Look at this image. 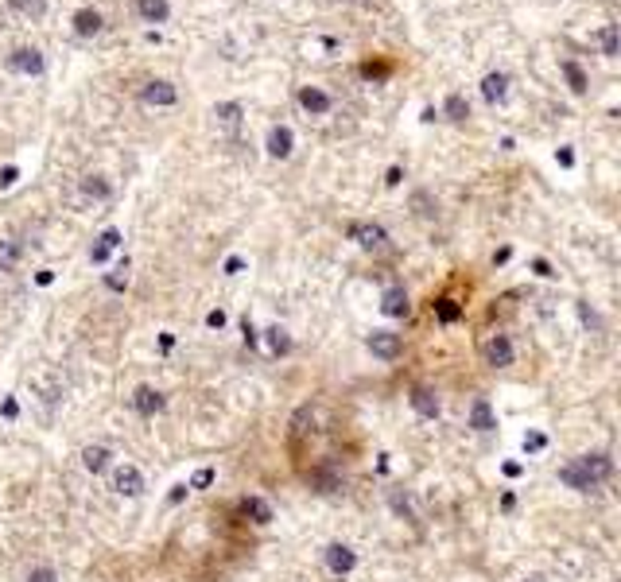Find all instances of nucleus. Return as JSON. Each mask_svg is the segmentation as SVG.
<instances>
[{
	"label": "nucleus",
	"instance_id": "obj_26",
	"mask_svg": "<svg viewBox=\"0 0 621 582\" xmlns=\"http://www.w3.org/2000/svg\"><path fill=\"white\" fill-rule=\"evenodd\" d=\"M268 349H272V353H276V357H284L287 349H292V338H287V330L272 326V330H268Z\"/></svg>",
	"mask_w": 621,
	"mask_h": 582
},
{
	"label": "nucleus",
	"instance_id": "obj_42",
	"mask_svg": "<svg viewBox=\"0 0 621 582\" xmlns=\"http://www.w3.org/2000/svg\"><path fill=\"white\" fill-rule=\"evenodd\" d=\"M183 497H187V485H175V489H171V505H179Z\"/></svg>",
	"mask_w": 621,
	"mask_h": 582
},
{
	"label": "nucleus",
	"instance_id": "obj_38",
	"mask_svg": "<svg viewBox=\"0 0 621 582\" xmlns=\"http://www.w3.org/2000/svg\"><path fill=\"white\" fill-rule=\"evenodd\" d=\"M392 509L400 512V517H408V520H412V505L404 501V497H392Z\"/></svg>",
	"mask_w": 621,
	"mask_h": 582
},
{
	"label": "nucleus",
	"instance_id": "obj_22",
	"mask_svg": "<svg viewBox=\"0 0 621 582\" xmlns=\"http://www.w3.org/2000/svg\"><path fill=\"white\" fill-rule=\"evenodd\" d=\"M214 116H218L226 128H237V124H241V105L237 101H221L218 109H214Z\"/></svg>",
	"mask_w": 621,
	"mask_h": 582
},
{
	"label": "nucleus",
	"instance_id": "obj_19",
	"mask_svg": "<svg viewBox=\"0 0 621 582\" xmlns=\"http://www.w3.org/2000/svg\"><path fill=\"white\" fill-rule=\"evenodd\" d=\"M470 427H474V431H493L497 427L490 400H474V407H470Z\"/></svg>",
	"mask_w": 621,
	"mask_h": 582
},
{
	"label": "nucleus",
	"instance_id": "obj_14",
	"mask_svg": "<svg viewBox=\"0 0 621 582\" xmlns=\"http://www.w3.org/2000/svg\"><path fill=\"white\" fill-rule=\"evenodd\" d=\"M408 400H412V407H416L424 419H435V415H439V396L432 392V388H412Z\"/></svg>",
	"mask_w": 621,
	"mask_h": 582
},
{
	"label": "nucleus",
	"instance_id": "obj_11",
	"mask_svg": "<svg viewBox=\"0 0 621 582\" xmlns=\"http://www.w3.org/2000/svg\"><path fill=\"white\" fill-rule=\"evenodd\" d=\"M350 237L358 241L361 248H380V245H385V229H380V226H369V221H358V226H350Z\"/></svg>",
	"mask_w": 621,
	"mask_h": 582
},
{
	"label": "nucleus",
	"instance_id": "obj_8",
	"mask_svg": "<svg viewBox=\"0 0 621 582\" xmlns=\"http://www.w3.org/2000/svg\"><path fill=\"white\" fill-rule=\"evenodd\" d=\"M132 404H136L140 415H155V412H163V392H155L152 385H140L136 396H132Z\"/></svg>",
	"mask_w": 621,
	"mask_h": 582
},
{
	"label": "nucleus",
	"instance_id": "obj_34",
	"mask_svg": "<svg viewBox=\"0 0 621 582\" xmlns=\"http://www.w3.org/2000/svg\"><path fill=\"white\" fill-rule=\"evenodd\" d=\"M210 481H214V470H210V466H206V470H198V473H194V481H190V489H206V485H210Z\"/></svg>",
	"mask_w": 621,
	"mask_h": 582
},
{
	"label": "nucleus",
	"instance_id": "obj_40",
	"mask_svg": "<svg viewBox=\"0 0 621 582\" xmlns=\"http://www.w3.org/2000/svg\"><path fill=\"white\" fill-rule=\"evenodd\" d=\"M532 268H536V276H556V272H551V264H548V260H536Z\"/></svg>",
	"mask_w": 621,
	"mask_h": 582
},
{
	"label": "nucleus",
	"instance_id": "obj_28",
	"mask_svg": "<svg viewBox=\"0 0 621 582\" xmlns=\"http://www.w3.org/2000/svg\"><path fill=\"white\" fill-rule=\"evenodd\" d=\"M16 260H20V248L12 241H0V272H12Z\"/></svg>",
	"mask_w": 621,
	"mask_h": 582
},
{
	"label": "nucleus",
	"instance_id": "obj_20",
	"mask_svg": "<svg viewBox=\"0 0 621 582\" xmlns=\"http://www.w3.org/2000/svg\"><path fill=\"white\" fill-rule=\"evenodd\" d=\"M140 16H144L148 23H163L171 16V4L167 0H140Z\"/></svg>",
	"mask_w": 621,
	"mask_h": 582
},
{
	"label": "nucleus",
	"instance_id": "obj_25",
	"mask_svg": "<svg viewBox=\"0 0 621 582\" xmlns=\"http://www.w3.org/2000/svg\"><path fill=\"white\" fill-rule=\"evenodd\" d=\"M443 109H446V116H451V121H466V116H470V105H466V97H462V94H451Z\"/></svg>",
	"mask_w": 621,
	"mask_h": 582
},
{
	"label": "nucleus",
	"instance_id": "obj_33",
	"mask_svg": "<svg viewBox=\"0 0 621 582\" xmlns=\"http://www.w3.org/2000/svg\"><path fill=\"white\" fill-rule=\"evenodd\" d=\"M28 582H59V575H55L51 567H35V571L28 575Z\"/></svg>",
	"mask_w": 621,
	"mask_h": 582
},
{
	"label": "nucleus",
	"instance_id": "obj_13",
	"mask_svg": "<svg viewBox=\"0 0 621 582\" xmlns=\"http://www.w3.org/2000/svg\"><path fill=\"white\" fill-rule=\"evenodd\" d=\"M380 311H385L388 319H404V314H408V295H404V287H388L385 299H380Z\"/></svg>",
	"mask_w": 621,
	"mask_h": 582
},
{
	"label": "nucleus",
	"instance_id": "obj_12",
	"mask_svg": "<svg viewBox=\"0 0 621 582\" xmlns=\"http://www.w3.org/2000/svg\"><path fill=\"white\" fill-rule=\"evenodd\" d=\"M117 245H121V229H105L101 237L94 241V248H89V260H94V264H105V260H109V253H113Z\"/></svg>",
	"mask_w": 621,
	"mask_h": 582
},
{
	"label": "nucleus",
	"instance_id": "obj_9",
	"mask_svg": "<svg viewBox=\"0 0 621 582\" xmlns=\"http://www.w3.org/2000/svg\"><path fill=\"white\" fill-rule=\"evenodd\" d=\"M292 144H295V136H292V128H284V124H276V128L268 132V155H276V160H287V155H292Z\"/></svg>",
	"mask_w": 621,
	"mask_h": 582
},
{
	"label": "nucleus",
	"instance_id": "obj_27",
	"mask_svg": "<svg viewBox=\"0 0 621 582\" xmlns=\"http://www.w3.org/2000/svg\"><path fill=\"white\" fill-rule=\"evenodd\" d=\"M563 74H567V82H571V89H575V94H586V74H583V66H578V62H563Z\"/></svg>",
	"mask_w": 621,
	"mask_h": 582
},
{
	"label": "nucleus",
	"instance_id": "obj_6",
	"mask_svg": "<svg viewBox=\"0 0 621 582\" xmlns=\"http://www.w3.org/2000/svg\"><path fill=\"white\" fill-rule=\"evenodd\" d=\"M578 466H583V473L590 481H602V478H610L614 473V462H610V454H583L578 459Z\"/></svg>",
	"mask_w": 621,
	"mask_h": 582
},
{
	"label": "nucleus",
	"instance_id": "obj_41",
	"mask_svg": "<svg viewBox=\"0 0 621 582\" xmlns=\"http://www.w3.org/2000/svg\"><path fill=\"white\" fill-rule=\"evenodd\" d=\"M559 163L563 168H571V163H575V152H571V148H559Z\"/></svg>",
	"mask_w": 621,
	"mask_h": 582
},
{
	"label": "nucleus",
	"instance_id": "obj_5",
	"mask_svg": "<svg viewBox=\"0 0 621 582\" xmlns=\"http://www.w3.org/2000/svg\"><path fill=\"white\" fill-rule=\"evenodd\" d=\"M140 97H144V105H175V86L171 82H148L144 89H140Z\"/></svg>",
	"mask_w": 621,
	"mask_h": 582
},
{
	"label": "nucleus",
	"instance_id": "obj_10",
	"mask_svg": "<svg viewBox=\"0 0 621 582\" xmlns=\"http://www.w3.org/2000/svg\"><path fill=\"white\" fill-rule=\"evenodd\" d=\"M505 94H509V74H501V70H493V74H485L482 78V97L485 101H505Z\"/></svg>",
	"mask_w": 621,
	"mask_h": 582
},
{
	"label": "nucleus",
	"instance_id": "obj_2",
	"mask_svg": "<svg viewBox=\"0 0 621 582\" xmlns=\"http://www.w3.org/2000/svg\"><path fill=\"white\" fill-rule=\"evenodd\" d=\"M113 489L124 497H140L144 493V473L136 470V466H121L117 473H113Z\"/></svg>",
	"mask_w": 621,
	"mask_h": 582
},
{
	"label": "nucleus",
	"instance_id": "obj_29",
	"mask_svg": "<svg viewBox=\"0 0 621 582\" xmlns=\"http://www.w3.org/2000/svg\"><path fill=\"white\" fill-rule=\"evenodd\" d=\"M82 190H86L89 198H109V182H105V179H97V175H89V179L82 182Z\"/></svg>",
	"mask_w": 621,
	"mask_h": 582
},
{
	"label": "nucleus",
	"instance_id": "obj_31",
	"mask_svg": "<svg viewBox=\"0 0 621 582\" xmlns=\"http://www.w3.org/2000/svg\"><path fill=\"white\" fill-rule=\"evenodd\" d=\"M602 51H606L610 58L617 55V28H614V23H606V28H602Z\"/></svg>",
	"mask_w": 621,
	"mask_h": 582
},
{
	"label": "nucleus",
	"instance_id": "obj_16",
	"mask_svg": "<svg viewBox=\"0 0 621 582\" xmlns=\"http://www.w3.org/2000/svg\"><path fill=\"white\" fill-rule=\"evenodd\" d=\"M299 105L307 113H330V94H322V89H314V86H303L299 89Z\"/></svg>",
	"mask_w": 621,
	"mask_h": 582
},
{
	"label": "nucleus",
	"instance_id": "obj_17",
	"mask_svg": "<svg viewBox=\"0 0 621 582\" xmlns=\"http://www.w3.org/2000/svg\"><path fill=\"white\" fill-rule=\"evenodd\" d=\"M559 481L563 485H571V489H578V493H586V489H594V481L583 473V466L578 462H571V466H563L559 470Z\"/></svg>",
	"mask_w": 621,
	"mask_h": 582
},
{
	"label": "nucleus",
	"instance_id": "obj_32",
	"mask_svg": "<svg viewBox=\"0 0 621 582\" xmlns=\"http://www.w3.org/2000/svg\"><path fill=\"white\" fill-rule=\"evenodd\" d=\"M544 446H548V439H544L540 431H528V435H524V451H528V454L544 451Z\"/></svg>",
	"mask_w": 621,
	"mask_h": 582
},
{
	"label": "nucleus",
	"instance_id": "obj_21",
	"mask_svg": "<svg viewBox=\"0 0 621 582\" xmlns=\"http://www.w3.org/2000/svg\"><path fill=\"white\" fill-rule=\"evenodd\" d=\"M82 466H86L89 473H101L105 466H109V451H105V446H86V451H82Z\"/></svg>",
	"mask_w": 621,
	"mask_h": 582
},
{
	"label": "nucleus",
	"instance_id": "obj_1",
	"mask_svg": "<svg viewBox=\"0 0 621 582\" xmlns=\"http://www.w3.org/2000/svg\"><path fill=\"white\" fill-rule=\"evenodd\" d=\"M43 55L35 51V47H20V51L8 55V70L12 74H43Z\"/></svg>",
	"mask_w": 621,
	"mask_h": 582
},
{
	"label": "nucleus",
	"instance_id": "obj_4",
	"mask_svg": "<svg viewBox=\"0 0 621 582\" xmlns=\"http://www.w3.org/2000/svg\"><path fill=\"white\" fill-rule=\"evenodd\" d=\"M326 567L334 571V575H350V571L358 567V555H353L346 544H330L326 547Z\"/></svg>",
	"mask_w": 621,
	"mask_h": 582
},
{
	"label": "nucleus",
	"instance_id": "obj_3",
	"mask_svg": "<svg viewBox=\"0 0 621 582\" xmlns=\"http://www.w3.org/2000/svg\"><path fill=\"white\" fill-rule=\"evenodd\" d=\"M485 365H493V369H505V365H512V342L505 334H493L490 342H485Z\"/></svg>",
	"mask_w": 621,
	"mask_h": 582
},
{
	"label": "nucleus",
	"instance_id": "obj_30",
	"mask_svg": "<svg viewBox=\"0 0 621 582\" xmlns=\"http://www.w3.org/2000/svg\"><path fill=\"white\" fill-rule=\"evenodd\" d=\"M105 284H109V291H124V287H128V264H121L117 272H109V276H105Z\"/></svg>",
	"mask_w": 621,
	"mask_h": 582
},
{
	"label": "nucleus",
	"instance_id": "obj_15",
	"mask_svg": "<svg viewBox=\"0 0 621 582\" xmlns=\"http://www.w3.org/2000/svg\"><path fill=\"white\" fill-rule=\"evenodd\" d=\"M241 512L253 524H272V505L264 501V497H245L241 501Z\"/></svg>",
	"mask_w": 621,
	"mask_h": 582
},
{
	"label": "nucleus",
	"instance_id": "obj_18",
	"mask_svg": "<svg viewBox=\"0 0 621 582\" xmlns=\"http://www.w3.org/2000/svg\"><path fill=\"white\" fill-rule=\"evenodd\" d=\"M74 31H78V35H97V31H101V16H97L94 8H78V12H74Z\"/></svg>",
	"mask_w": 621,
	"mask_h": 582
},
{
	"label": "nucleus",
	"instance_id": "obj_35",
	"mask_svg": "<svg viewBox=\"0 0 621 582\" xmlns=\"http://www.w3.org/2000/svg\"><path fill=\"white\" fill-rule=\"evenodd\" d=\"M206 326L221 330V326H226V311H210V314H206Z\"/></svg>",
	"mask_w": 621,
	"mask_h": 582
},
{
	"label": "nucleus",
	"instance_id": "obj_39",
	"mask_svg": "<svg viewBox=\"0 0 621 582\" xmlns=\"http://www.w3.org/2000/svg\"><path fill=\"white\" fill-rule=\"evenodd\" d=\"M400 179H404V171H400V168H388V179H385L388 187H400Z\"/></svg>",
	"mask_w": 621,
	"mask_h": 582
},
{
	"label": "nucleus",
	"instance_id": "obj_37",
	"mask_svg": "<svg viewBox=\"0 0 621 582\" xmlns=\"http://www.w3.org/2000/svg\"><path fill=\"white\" fill-rule=\"evenodd\" d=\"M16 179H20V171H16V168H4V171H0V187H12Z\"/></svg>",
	"mask_w": 621,
	"mask_h": 582
},
{
	"label": "nucleus",
	"instance_id": "obj_7",
	"mask_svg": "<svg viewBox=\"0 0 621 582\" xmlns=\"http://www.w3.org/2000/svg\"><path fill=\"white\" fill-rule=\"evenodd\" d=\"M369 349L377 357H385V361H392L396 353H400V334H388V330H377V334H369Z\"/></svg>",
	"mask_w": 621,
	"mask_h": 582
},
{
	"label": "nucleus",
	"instance_id": "obj_24",
	"mask_svg": "<svg viewBox=\"0 0 621 582\" xmlns=\"http://www.w3.org/2000/svg\"><path fill=\"white\" fill-rule=\"evenodd\" d=\"M435 319L439 322H458L462 319V307L454 303V299H439V303H435Z\"/></svg>",
	"mask_w": 621,
	"mask_h": 582
},
{
	"label": "nucleus",
	"instance_id": "obj_43",
	"mask_svg": "<svg viewBox=\"0 0 621 582\" xmlns=\"http://www.w3.org/2000/svg\"><path fill=\"white\" fill-rule=\"evenodd\" d=\"M241 330H245V342H248V346H253V342H256V330H253V322H248V319H245V326H241Z\"/></svg>",
	"mask_w": 621,
	"mask_h": 582
},
{
	"label": "nucleus",
	"instance_id": "obj_36",
	"mask_svg": "<svg viewBox=\"0 0 621 582\" xmlns=\"http://www.w3.org/2000/svg\"><path fill=\"white\" fill-rule=\"evenodd\" d=\"M241 268H245V260H241V256H229V260H226V276H237Z\"/></svg>",
	"mask_w": 621,
	"mask_h": 582
},
{
	"label": "nucleus",
	"instance_id": "obj_23",
	"mask_svg": "<svg viewBox=\"0 0 621 582\" xmlns=\"http://www.w3.org/2000/svg\"><path fill=\"white\" fill-rule=\"evenodd\" d=\"M8 8H12V12H20V16H35V20H39V16L47 12V0H8Z\"/></svg>",
	"mask_w": 621,
	"mask_h": 582
},
{
	"label": "nucleus",
	"instance_id": "obj_44",
	"mask_svg": "<svg viewBox=\"0 0 621 582\" xmlns=\"http://www.w3.org/2000/svg\"><path fill=\"white\" fill-rule=\"evenodd\" d=\"M0 412H4V415H8V419H12V415H16V412H20V407H16V400H4V407H0Z\"/></svg>",
	"mask_w": 621,
	"mask_h": 582
}]
</instances>
